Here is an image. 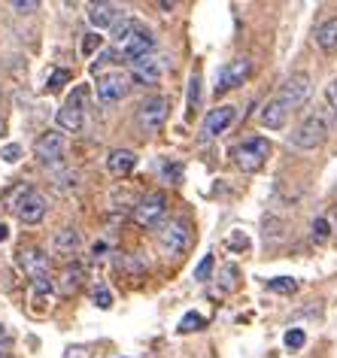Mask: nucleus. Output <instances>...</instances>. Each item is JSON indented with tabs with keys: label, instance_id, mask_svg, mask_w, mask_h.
Segmentation results:
<instances>
[{
	"label": "nucleus",
	"instance_id": "f704fd0d",
	"mask_svg": "<svg viewBox=\"0 0 337 358\" xmlns=\"http://www.w3.org/2000/svg\"><path fill=\"white\" fill-rule=\"evenodd\" d=\"M0 158H3L6 164H15V161L22 158V146H19V143H10V146L0 149Z\"/></svg>",
	"mask_w": 337,
	"mask_h": 358
},
{
	"label": "nucleus",
	"instance_id": "bb28decb",
	"mask_svg": "<svg viewBox=\"0 0 337 358\" xmlns=\"http://www.w3.org/2000/svg\"><path fill=\"white\" fill-rule=\"evenodd\" d=\"M70 83V70H64V67H58V70H52L49 73V83H46V92H61Z\"/></svg>",
	"mask_w": 337,
	"mask_h": 358
},
{
	"label": "nucleus",
	"instance_id": "a211bd4d",
	"mask_svg": "<svg viewBox=\"0 0 337 358\" xmlns=\"http://www.w3.org/2000/svg\"><path fill=\"white\" fill-rule=\"evenodd\" d=\"M286 122H289V106L277 101V97H271L261 110V124L271 131H280V128H286Z\"/></svg>",
	"mask_w": 337,
	"mask_h": 358
},
{
	"label": "nucleus",
	"instance_id": "39448f33",
	"mask_svg": "<svg viewBox=\"0 0 337 358\" xmlns=\"http://www.w3.org/2000/svg\"><path fill=\"white\" fill-rule=\"evenodd\" d=\"M34 155H37L40 164L58 167L61 161H64V155H67V140H64V134H58V131L40 134L37 143H34Z\"/></svg>",
	"mask_w": 337,
	"mask_h": 358
},
{
	"label": "nucleus",
	"instance_id": "a878e982",
	"mask_svg": "<svg viewBox=\"0 0 337 358\" xmlns=\"http://www.w3.org/2000/svg\"><path fill=\"white\" fill-rule=\"evenodd\" d=\"M268 289L277 292V294H295L298 292V282L292 280V276H273V280L268 282Z\"/></svg>",
	"mask_w": 337,
	"mask_h": 358
},
{
	"label": "nucleus",
	"instance_id": "ddd939ff",
	"mask_svg": "<svg viewBox=\"0 0 337 358\" xmlns=\"http://www.w3.org/2000/svg\"><path fill=\"white\" fill-rule=\"evenodd\" d=\"M88 22H92L94 31H113V24L122 19V6L110 3V0H101V3H88Z\"/></svg>",
	"mask_w": 337,
	"mask_h": 358
},
{
	"label": "nucleus",
	"instance_id": "c9c22d12",
	"mask_svg": "<svg viewBox=\"0 0 337 358\" xmlns=\"http://www.w3.org/2000/svg\"><path fill=\"white\" fill-rule=\"evenodd\" d=\"M101 34H85V40H83V55H92V52L101 49Z\"/></svg>",
	"mask_w": 337,
	"mask_h": 358
},
{
	"label": "nucleus",
	"instance_id": "2eb2a0df",
	"mask_svg": "<svg viewBox=\"0 0 337 358\" xmlns=\"http://www.w3.org/2000/svg\"><path fill=\"white\" fill-rule=\"evenodd\" d=\"M79 249H83V234H79V228L64 225L52 234V252L58 258H73Z\"/></svg>",
	"mask_w": 337,
	"mask_h": 358
},
{
	"label": "nucleus",
	"instance_id": "58836bf2",
	"mask_svg": "<svg viewBox=\"0 0 337 358\" xmlns=\"http://www.w3.org/2000/svg\"><path fill=\"white\" fill-rule=\"evenodd\" d=\"M92 258H94V262H101V258H106V243H103V240H94V246H92Z\"/></svg>",
	"mask_w": 337,
	"mask_h": 358
},
{
	"label": "nucleus",
	"instance_id": "1a4fd4ad",
	"mask_svg": "<svg viewBox=\"0 0 337 358\" xmlns=\"http://www.w3.org/2000/svg\"><path fill=\"white\" fill-rule=\"evenodd\" d=\"M128 85H131V79H128V73H122V70L101 73V76H97V101H101L103 106L119 103L122 97L128 94Z\"/></svg>",
	"mask_w": 337,
	"mask_h": 358
},
{
	"label": "nucleus",
	"instance_id": "b1692460",
	"mask_svg": "<svg viewBox=\"0 0 337 358\" xmlns=\"http://www.w3.org/2000/svg\"><path fill=\"white\" fill-rule=\"evenodd\" d=\"M55 185L58 189H64V192H73V189H79V173L76 170H70V167L55 170Z\"/></svg>",
	"mask_w": 337,
	"mask_h": 358
},
{
	"label": "nucleus",
	"instance_id": "393cba45",
	"mask_svg": "<svg viewBox=\"0 0 337 358\" xmlns=\"http://www.w3.org/2000/svg\"><path fill=\"white\" fill-rule=\"evenodd\" d=\"M203 325H207V319H203L201 313H185L176 331H180V334H192V331H201Z\"/></svg>",
	"mask_w": 337,
	"mask_h": 358
},
{
	"label": "nucleus",
	"instance_id": "5701e85b",
	"mask_svg": "<svg viewBox=\"0 0 337 358\" xmlns=\"http://www.w3.org/2000/svg\"><path fill=\"white\" fill-rule=\"evenodd\" d=\"M52 292H55V280H52V273L31 276V298L34 301H46V298H52Z\"/></svg>",
	"mask_w": 337,
	"mask_h": 358
},
{
	"label": "nucleus",
	"instance_id": "e433bc0d",
	"mask_svg": "<svg viewBox=\"0 0 337 358\" xmlns=\"http://www.w3.org/2000/svg\"><path fill=\"white\" fill-rule=\"evenodd\" d=\"M37 6H40L37 0H15V3H13V10L19 13V15H31L34 10H37Z\"/></svg>",
	"mask_w": 337,
	"mask_h": 358
},
{
	"label": "nucleus",
	"instance_id": "423d86ee",
	"mask_svg": "<svg viewBox=\"0 0 337 358\" xmlns=\"http://www.w3.org/2000/svg\"><path fill=\"white\" fill-rule=\"evenodd\" d=\"M164 213H167V198L162 192H152L134 203V213H131V216H134V222L140 228H155L158 222L164 219Z\"/></svg>",
	"mask_w": 337,
	"mask_h": 358
},
{
	"label": "nucleus",
	"instance_id": "c756f323",
	"mask_svg": "<svg viewBox=\"0 0 337 358\" xmlns=\"http://www.w3.org/2000/svg\"><path fill=\"white\" fill-rule=\"evenodd\" d=\"M201 106V73H192L189 79V113H194Z\"/></svg>",
	"mask_w": 337,
	"mask_h": 358
},
{
	"label": "nucleus",
	"instance_id": "f3484780",
	"mask_svg": "<svg viewBox=\"0 0 337 358\" xmlns=\"http://www.w3.org/2000/svg\"><path fill=\"white\" fill-rule=\"evenodd\" d=\"M134 167H137V155L131 149H113L110 155H106V170H110L116 179H125L134 173Z\"/></svg>",
	"mask_w": 337,
	"mask_h": 358
},
{
	"label": "nucleus",
	"instance_id": "c03bdc74",
	"mask_svg": "<svg viewBox=\"0 0 337 358\" xmlns=\"http://www.w3.org/2000/svg\"><path fill=\"white\" fill-rule=\"evenodd\" d=\"M0 358H6V355H3V349H0Z\"/></svg>",
	"mask_w": 337,
	"mask_h": 358
},
{
	"label": "nucleus",
	"instance_id": "ea45409f",
	"mask_svg": "<svg viewBox=\"0 0 337 358\" xmlns=\"http://www.w3.org/2000/svg\"><path fill=\"white\" fill-rule=\"evenodd\" d=\"M328 101H331V110L337 113V79H334L331 85H328Z\"/></svg>",
	"mask_w": 337,
	"mask_h": 358
},
{
	"label": "nucleus",
	"instance_id": "4c0bfd02",
	"mask_svg": "<svg viewBox=\"0 0 337 358\" xmlns=\"http://www.w3.org/2000/svg\"><path fill=\"white\" fill-rule=\"evenodd\" d=\"M222 276H225V282H222V289H234V276H237V267H231V264H228L225 267V271H222Z\"/></svg>",
	"mask_w": 337,
	"mask_h": 358
},
{
	"label": "nucleus",
	"instance_id": "7ed1b4c3",
	"mask_svg": "<svg viewBox=\"0 0 337 358\" xmlns=\"http://www.w3.org/2000/svg\"><path fill=\"white\" fill-rule=\"evenodd\" d=\"M10 210L19 216V222H24V225H40L43 216H46V198H43L34 185H24V189L15 192Z\"/></svg>",
	"mask_w": 337,
	"mask_h": 358
},
{
	"label": "nucleus",
	"instance_id": "20e7f679",
	"mask_svg": "<svg viewBox=\"0 0 337 358\" xmlns=\"http://www.w3.org/2000/svg\"><path fill=\"white\" fill-rule=\"evenodd\" d=\"M189 243H192V228L185 219H171L158 231V246H162L167 255H182L185 249H189Z\"/></svg>",
	"mask_w": 337,
	"mask_h": 358
},
{
	"label": "nucleus",
	"instance_id": "f03ea898",
	"mask_svg": "<svg viewBox=\"0 0 337 358\" xmlns=\"http://www.w3.org/2000/svg\"><path fill=\"white\" fill-rule=\"evenodd\" d=\"M271 155V143L264 137H246L243 143H237L231 149V158L234 164L243 170V173H255V170H261V164L268 161Z\"/></svg>",
	"mask_w": 337,
	"mask_h": 358
},
{
	"label": "nucleus",
	"instance_id": "f257e3e1",
	"mask_svg": "<svg viewBox=\"0 0 337 358\" xmlns=\"http://www.w3.org/2000/svg\"><path fill=\"white\" fill-rule=\"evenodd\" d=\"M328 134H331V119H328V106H322V110H313L292 131V146L304 149V152L319 149L328 140Z\"/></svg>",
	"mask_w": 337,
	"mask_h": 358
},
{
	"label": "nucleus",
	"instance_id": "412c9836",
	"mask_svg": "<svg viewBox=\"0 0 337 358\" xmlns=\"http://www.w3.org/2000/svg\"><path fill=\"white\" fill-rule=\"evenodd\" d=\"M137 28H140L137 19H131V15H122V19L113 24V31H110V34H113V46L122 49V46H125V43L137 34Z\"/></svg>",
	"mask_w": 337,
	"mask_h": 358
},
{
	"label": "nucleus",
	"instance_id": "79ce46f5",
	"mask_svg": "<svg viewBox=\"0 0 337 358\" xmlns=\"http://www.w3.org/2000/svg\"><path fill=\"white\" fill-rule=\"evenodd\" d=\"M3 134H6V119L0 115V137H3Z\"/></svg>",
	"mask_w": 337,
	"mask_h": 358
},
{
	"label": "nucleus",
	"instance_id": "dca6fc26",
	"mask_svg": "<svg viewBox=\"0 0 337 358\" xmlns=\"http://www.w3.org/2000/svg\"><path fill=\"white\" fill-rule=\"evenodd\" d=\"M15 264H19L28 276L49 273V255L43 252V249H37V246H22L19 252H15Z\"/></svg>",
	"mask_w": 337,
	"mask_h": 358
},
{
	"label": "nucleus",
	"instance_id": "6ab92c4d",
	"mask_svg": "<svg viewBox=\"0 0 337 358\" xmlns=\"http://www.w3.org/2000/svg\"><path fill=\"white\" fill-rule=\"evenodd\" d=\"M55 122H58V128H64V131H73V134H76V131H83V124H85V110L64 103V106L58 110Z\"/></svg>",
	"mask_w": 337,
	"mask_h": 358
},
{
	"label": "nucleus",
	"instance_id": "72a5a7b5",
	"mask_svg": "<svg viewBox=\"0 0 337 358\" xmlns=\"http://www.w3.org/2000/svg\"><path fill=\"white\" fill-rule=\"evenodd\" d=\"M85 97H88V85H76L73 92H70L67 103L70 106H79V110H85Z\"/></svg>",
	"mask_w": 337,
	"mask_h": 358
},
{
	"label": "nucleus",
	"instance_id": "0eeeda50",
	"mask_svg": "<svg viewBox=\"0 0 337 358\" xmlns=\"http://www.w3.org/2000/svg\"><path fill=\"white\" fill-rule=\"evenodd\" d=\"M128 67H131V73L128 79H134L137 85H158L162 83V76H164V58L162 55H146V58H137V61H128Z\"/></svg>",
	"mask_w": 337,
	"mask_h": 358
},
{
	"label": "nucleus",
	"instance_id": "7c9ffc66",
	"mask_svg": "<svg viewBox=\"0 0 337 358\" xmlns=\"http://www.w3.org/2000/svg\"><path fill=\"white\" fill-rule=\"evenodd\" d=\"M162 179L164 182H180L182 179V164H176V161H164L162 164Z\"/></svg>",
	"mask_w": 337,
	"mask_h": 358
},
{
	"label": "nucleus",
	"instance_id": "cd10ccee",
	"mask_svg": "<svg viewBox=\"0 0 337 358\" xmlns=\"http://www.w3.org/2000/svg\"><path fill=\"white\" fill-rule=\"evenodd\" d=\"M92 301H94V307L110 310V307H113V292L106 289L103 282H97V285H94V292H92Z\"/></svg>",
	"mask_w": 337,
	"mask_h": 358
},
{
	"label": "nucleus",
	"instance_id": "37998d69",
	"mask_svg": "<svg viewBox=\"0 0 337 358\" xmlns=\"http://www.w3.org/2000/svg\"><path fill=\"white\" fill-rule=\"evenodd\" d=\"M0 337H3V325H0Z\"/></svg>",
	"mask_w": 337,
	"mask_h": 358
},
{
	"label": "nucleus",
	"instance_id": "473e14b6",
	"mask_svg": "<svg viewBox=\"0 0 337 358\" xmlns=\"http://www.w3.org/2000/svg\"><path fill=\"white\" fill-rule=\"evenodd\" d=\"M282 340H286V349H301L304 346V340H307V334L301 328H292V331H286V337Z\"/></svg>",
	"mask_w": 337,
	"mask_h": 358
},
{
	"label": "nucleus",
	"instance_id": "2f4dec72",
	"mask_svg": "<svg viewBox=\"0 0 337 358\" xmlns=\"http://www.w3.org/2000/svg\"><path fill=\"white\" fill-rule=\"evenodd\" d=\"M210 273H213V255L207 252V255L201 258V264L194 267V280H198V282H207V280H210Z\"/></svg>",
	"mask_w": 337,
	"mask_h": 358
},
{
	"label": "nucleus",
	"instance_id": "c85d7f7f",
	"mask_svg": "<svg viewBox=\"0 0 337 358\" xmlns=\"http://www.w3.org/2000/svg\"><path fill=\"white\" fill-rule=\"evenodd\" d=\"M310 234H313V240L316 243H328V237H331V222L328 219H313V231H310Z\"/></svg>",
	"mask_w": 337,
	"mask_h": 358
},
{
	"label": "nucleus",
	"instance_id": "9b49d317",
	"mask_svg": "<svg viewBox=\"0 0 337 358\" xmlns=\"http://www.w3.org/2000/svg\"><path fill=\"white\" fill-rule=\"evenodd\" d=\"M310 76L307 73H295V76H289L286 83L280 85V92H277V101H282L289 106V113L292 110H298V106H304V101L310 97Z\"/></svg>",
	"mask_w": 337,
	"mask_h": 358
},
{
	"label": "nucleus",
	"instance_id": "f8f14e48",
	"mask_svg": "<svg viewBox=\"0 0 337 358\" xmlns=\"http://www.w3.org/2000/svg\"><path fill=\"white\" fill-rule=\"evenodd\" d=\"M167 122V101L164 97H149L137 106V124L143 131H158Z\"/></svg>",
	"mask_w": 337,
	"mask_h": 358
},
{
	"label": "nucleus",
	"instance_id": "a19ab883",
	"mask_svg": "<svg viewBox=\"0 0 337 358\" xmlns=\"http://www.w3.org/2000/svg\"><path fill=\"white\" fill-rule=\"evenodd\" d=\"M6 237H10V228H6V225H3V222H0V243H3V240H6Z\"/></svg>",
	"mask_w": 337,
	"mask_h": 358
},
{
	"label": "nucleus",
	"instance_id": "9d476101",
	"mask_svg": "<svg viewBox=\"0 0 337 358\" xmlns=\"http://www.w3.org/2000/svg\"><path fill=\"white\" fill-rule=\"evenodd\" d=\"M237 119V106L231 103H222V106H213L203 119V128H201V140H216L219 134H225L228 128L234 124Z\"/></svg>",
	"mask_w": 337,
	"mask_h": 358
},
{
	"label": "nucleus",
	"instance_id": "6e6552de",
	"mask_svg": "<svg viewBox=\"0 0 337 358\" xmlns=\"http://www.w3.org/2000/svg\"><path fill=\"white\" fill-rule=\"evenodd\" d=\"M252 73V61L250 58H231L228 64H222L219 67V73H216V94L222 92H228V88H237V85H243L246 79H250Z\"/></svg>",
	"mask_w": 337,
	"mask_h": 358
},
{
	"label": "nucleus",
	"instance_id": "4be33fe9",
	"mask_svg": "<svg viewBox=\"0 0 337 358\" xmlns=\"http://www.w3.org/2000/svg\"><path fill=\"white\" fill-rule=\"evenodd\" d=\"M316 46L322 49V52H337V19L331 22H325V24H319L316 28Z\"/></svg>",
	"mask_w": 337,
	"mask_h": 358
},
{
	"label": "nucleus",
	"instance_id": "4468645a",
	"mask_svg": "<svg viewBox=\"0 0 337 358\" xmlns=\"http://www.w3.org/2000/svg\"><path fill=\"white\" fill-rule=\"evenodd\" d=\"M152 49H155V34L146 28V24H140L137 34L131 37L125 46L119 49V55L122 58H128V61H137V58H146V55H152Z\"/></svg>",
	"mask_w": 337,
	"mask_h": 358
},
{
	"label": "nucleus",
	"instance_id": "aec40b11",
	"mask_svg": "<svg viewBox=\"0 0 337 358\" xmlns=\"http://www.w3.org/2000/svg\"><path fill=\"white\" fill-rule=\"evenodd\" d=\"M83 280H85V267H83V264H64V271H61V276H58L61 294L76 292L79 285H83Z\"/></svg>",
	"mask_w": 337,
	"mask_h": 358
}]
</instances>
